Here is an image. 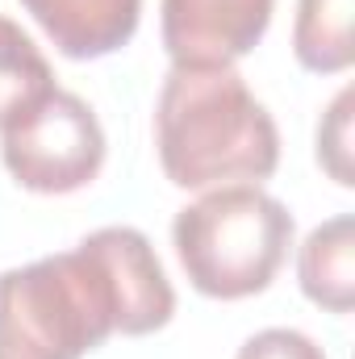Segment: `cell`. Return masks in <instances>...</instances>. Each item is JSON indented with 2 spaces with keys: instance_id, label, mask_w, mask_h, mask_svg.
I'll return each mask as SVG.
<instances>
[{
  "instance_id": "obj_2",
  "label": "cell",
  "mask_w": 355,
  "mask_h": 359,
  "mask_svg": "<svg viewBox=\"0 0 355 359\" xmlns=\"http://www.w3.org/2000/svg\"><path fill=\"white\" fill-rule=\"evenodd\" d=\"M117 334V301L88 247L0 271V359H84Z\"/></svg>"
},
{
  "instance_id": "obj_7",
  "label": "cell",
  "mask_w": 355,
  "mask_h": 359,
  "mask_svg": "<svg viewBox=\"0 0 355 359\" xmlns=\"http://www.w3.org/2000/svg\"><path fill=\"white\" fill-rule=\"evenodd\" d=\"M21 8L42 25L59 55L84 63L121 50L134 38L142 0H21Z\"/></svg>"
},
{
  "instance_id": "obj_1",
  "label": "cell",
  "mask_w": 355,
  "mask_h": 359,
  "mask_svg": "<svg viewBox=\"0 0 355 359\" xmlns=\"http://www.w3.org/2000/svg\"><path fill=\"white\" fill-rule=\"evenodd\" d=\"M155 147L176 188L260 184L280 163V134L234 67H172L155 104Z\"/></svg>"
},
{
  "instance_id": "obj_6",
  "label": "cell",
  "mask_w": 355,
  "mask_h": 359,
  "mask_svg": "<svg viewBox=\"0 0 355 359\" xmlns=\"http://www.w3.org/2000/svg\"><path fill=\"white\" fill-rule=\"evenodd\" d=\"M84 247L109 276V288L117 301V334H151L172 322L176 292L142 230L105 226V230H92Z\"/></svg>"
},
{
  "instance_id": "obj_9",
  "label": "cell",
  "mask_w": 355,
  "mask_h": 359,
  "mask_svg": "<svg viewBox=\"0 0 355 359\" xmlns=\"http://www.w3.org/2000/svg\"><path fill=\"white\" fill-rule=\"evenodd\" d=\"M293 55L314 76H339L355 59L351 0H297Z\"/></svg>"
},
{
  "instance_id": "obj_4",
  "label": "cell",
  "mask_w": 355,
  "mask_h": 359,
  "mask_svg": "<svg viewBox=\"0 0 355 359\" xmlns=\"http://www.w3.org/2000/svg\"><path fill=\"white\" fill-rule=\"evenodd\" d=\"M0 155L8 176L29 192H80L105 168V130L76 92L55 88L25 113L0 126Z\"/></svg>"
},
{
  "instance_id": "obj_5",
  "label": "cell",
  "mask_w": 355,
  "mask_h": 359,
  "mask_svg": "<svg viewBox=\"0 0 355 359\" xmlns=\"http://www.w3.org/2000/svg\"><path fill=\"white\" fill-rule=\"evenodd\" d=\"M276 0H163L159 29L172 67H234L267 34Z\"/></svg>"
},
{
  "instance_id": "obj_11",
  "label": "cell",
  "mask_w": 355,
  "mask_h": 359,
  "mask_svg": "<svg viewBox=\"0 0 355 359\" xmlns=\"http://www.w3.org/2000/svg\"><path fill=\"white\" fill-rule=\"evenodd\" d=\"M318 163L330 172L335 184L351 188V88H343L335 96V104L326 109V117L318 121Z\"/></svg>"
},
{
  "instance_id": "obj_12",
  "label": "cell",
  "mask_w": 355,
  "mask_h": 359,
  "mask_svg": "<svg viewBox=\"0 0 355 359\" xmlns=\"http://www.w3.org/2000/svg\"><path fill=\"white\" fill-rule=\"evenodd\" d=\"M234 359H326V355H322V347H318L309 334L288 330V326H272V330L251 334V339L239 347Z\"/></svg>"
},
{
  "instance_id": "obj_3",
  "label": "cell",
  "mask_w": 355,
  "mask_h": 359,
  "mask_svg": "<svg viewBox=\"0 0 355 359\" xmlns=\"http://www.w3.org/2000/svg\"><path fill=\"white\" fill-rule=\"evenodd\" d=\"M172 243L196 292L243 301L276 280L293 247V213L260 184H226L180 209Z\"/></svg>"
},
{
  "instance_id": "obj_8",
  "label": "cell",
  "mask_w": 355,
  "mask_h": 359,
  "mask_svg": "<svg viewBox=\"0 0 355 359\" xmlns=\"http://www.w3.org/2000/svg\"><path fill=\"white\" fill-rule=\"evenodd\" d=\"M301 292L326 313H351L355 305V217L339 213L309 230L297 255Z\"/></svg>"
},
{
  "instance_id": "obj_10",
  "label": "cell",
  "mask_w": 355,
  "mask_h": 359,
  "mask_svg": "<svg viewBox=\"0 0 355 359\" xmlns=\"http://www.w3.org/2000/svg\"><path fill=\"white\" fill-rule=\"evenodd\" d=\"M51 92H55V76L42 50L34 46V38L17 21L0 17V126Z\"/></svg>"
}]
</instances>
